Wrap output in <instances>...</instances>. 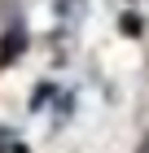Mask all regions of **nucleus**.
<instances>
[{
    "label": "nucleus",
    "instance_id": "1",
    "mask_svg": "<svg viewBox=\"0 0 149 153\" xmlns=\"http://www.w3.org/2000/svg\"><path fill=\"white\" fill-rule=\"evenodd\" d=\"M22 48H26V35H22V31H9V39H4V53H0V66H9V61L18 57Z\"/></svg>",
    "mask_w": 149,
    "mask_h": 153
},
{
    "label": "nucleus",
    "instance_id": "2",
    "mask_svg": "<svg viewBox=\"0 0 149 153\" xmlns=\"http://www.w3.org/2000/svg\"><path fill=\"white\" fill-rule=\"evenodd\" d=\"M83 9H88L83 0H61V4H57V18H66V22H79V18H83Z\"/></svg>",
    "mask_w": 149,
    "mask_h": 153
}]
</instances>
